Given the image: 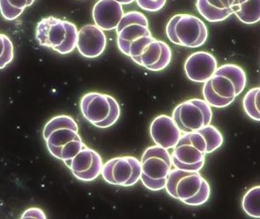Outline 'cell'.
Listing matches in <instances>:
<instances>
[{
  "instance_id": "cell-27",
  "label": "cell",
  "mask_w": 260,
  "mask_h": 219,
  "mask_svg": "<svg viewBox=\"0 0 260 219\" xmlns=\"http://www.w3.org/2000/svg\"><path fill=\"white\" fill-rule=\"evenodd\" d=\"M247 0H207L211 7L224 10V9H231L234 7L239 6L246 2Z\"/></svg>"
},
{
  "instance_id": "cell-9",
  "label": "cell",
  "mask_w": 260,
  "mask_h": 219,
  "mask_svg": "<svg viewBox=\"0 0 260 219\" xmlns=\"http://www.w3.org/2000/svg\"><path fill=\"white\" fill-rule=\"evenodd\" d=\"M43 134L50 155L58 160L62 148L80 136L78 123L68 115L52 118L44 126Z\"/></svg>"
},
{
  "instance_id": "cell-10",
  "label": "cell",
  "mask_w": 260,
  "mask_h": 219,
  "mask_svg": "<svg viewBox=\"0 0 260 219\" xmlns=\"http://www.w3.org/2000/svg\"><path fill=\"white\" fill-rule=\"evenodd\" d=\"M141 161L134 156L115 157L107 161L102 168V177L112 185L131 187L141 179Z\"/></svg>"
},
{
  "instance_id": "cell-16",
  "label": "cell",
  "mask_w": 260,
  "mask_h": 219,
  "mask_svg": "<svg viewBox=\"0 0 260 219\" xmlns=\"http://www.w3.org/2000/svg\"><path fill=\"white\" fill-rule=\"evenodd\" d=\"M150 137L155 144L162 149H174L182 136L178 125L173 117L159 115L156 117L150 125Z\"/></svg>"
},
{
  "instance_id": "cell-25",
  "label": "cell",
  "mask_w": 260,
  "mask_h": 219,
  "mask_svg": "<svg viewBox=\"0 0 260 219\" xmlns=\"http://www.w3.org/2000/svg\"><path fill=\"white\" fill-rule=\"evenodd\" d=\"M85 143L82 140L81 136H78V138L73 139L62 148L60 160L63 161L64 164L67 163L68 161L74 158L76 155L85 148Z\"/></svg>"
},
{
  "instance_id": "cell-29",
  "label": "cell",
  "mask_w": 260,
  "mask_h": 219,
  "mask_svg": "<svg viewBox=\"0 0 260 219\" xmlns=\"http://www.w3.org/2000/svg\"><path fill=\"white\" fill-rule=\"evenodd\" d=\"M116 1L123 6V5H129V4L133 3L134 1H136V0H116Z\"/></svg>"
},
{
  "instance_id": "cell-20",
  "label": "cell",
  "mask_w": 260,
  "mask_h": 219,
  "mask_svg": "<svg viewBox=\"0 0 260 219\" xmlns=\"http://www.w3.org/2000/svg\"><path fill=\"white\" fill-rule=\"evenodd\" d=\"M196 7L199 13L202 15L206 20L209 22H221L227 20L229 17L234 14V9H217L211 7L207 2V0H197L196 1Z\"/></svg>"
},
{
  "instance_id": "cell-7",
  "label": "cell",
  "mask_w": 260,
  "mask_h": 219,
  "mask_svg": "<svg viewBox=\"0 0 260 219\" xmlns=\"http://www.w3.org/2000/svg\"><path fill=\"white\" fill-rule=\"evenodd\" d=\"M207 141L199 132L182 133L173 149L172 161L174 168L200 172L205 165Z\"/></svg>"
},
{
  "instance_id": "cell-12",
  "label": "cell",
  "mask_w": 260,
  "mask_h": 219,
  "mask_svg": "<svg viewBox=\"0 0 260 219\" xmlns=\"http://www.w3.org/2000/svg\"><path fill=\"white\" fill-rule=\"evenodd\" d=\"M65 165L78 180L90 182L101 175L104 164L101 155L85 145L74 158Z\"/></svg>"
},
{
  "instance_id": "cell-8",
  "label": "cell",
  "mask_w": 260,
  "mask_h": 219,
  "mask_svg": "<svg viewBox=\"0 0 260 219\" xmlns=\"http://www.w3.org/2000/svg\"><path fill=\"white\" fill-rule=\"evenodd\" d=\"M213 112L204 99L186 100L173 110V119L182 133L197 132L211 124Z\"/></svg>"
},
{
  "instance_id": "cell-17",
  "label": "cell",
  "mask_w": 260,
  "mask_h": 219,
  "mask_svg": "<svg viewBox=\"0 0 260 219\" xmlns=\"http://www.w3.org/2000/svg\"><path fill=\"white\" fill-rule=\"evenodd\" d=\"M123 15V7L116 0H99L92 9L95 25L103 31L116 29Z\"/></svg>"
},
{
  "instance_id": "cell-28",
  "label": "cell",
  "mask_w": 260,
  "mask_h": 219,
  "mask_svg": "<svg viewBox=\"0 0 260 219\" xmlns=\"http://www.w3.org/2000/svg\"><path fill=\"white\" fill-rule=\"evenodd\" d=\"M21 218H37V219H46L45 213L43 212V209L39 208H29L26 209L25 212L21 215Z\"/></svg>"
},
{
  "instance_id": "cell-5",
  "label": "cell",
  "mask_w": 260,
  "mask_h": 219,
  "mask_svg": "<svg viewBox=\"0 0 260 219\" xmlns=\"http://www.w3.org/2000/svg\"><path fill=\"white\" fill-rule=\"evenodd\" d=\"M166 35L175 45L196 49L207 42L208 27L198 17L192 14H176L167 23Z\"/></svg>"
},
{
  "instance_id": "cell-13",
  "label": "cell",
  "mask_w": 260,
  "mask_h": 219,
  "mask_svg": "<svg viewBox=\"0 0 260 219\" xmlns=\"http://www.w3.org/2000/svg\"><path fill=\"white\" fill-rule=\"evenodd\" d=\"M173 53L170 46L162 41L153 38L141 53L137 64L150 71H161L171 63Z\"/></svg>"
},
{
  "instance_id": "cell-21",
  "label": "cell",
  "mask_w": 260,
  "mask_h": 219,
  "mask_svg": "<svg viewBox=\"0 0 260 219\" xmlns=\"http://www.w3.org/2000/svg\"><path fill=\"white\" fill-rule=\"evenodd\" d=\"M242 208L246 215L260 218V185L248 190L242 200Z\"/></svg>"
},
{
  "instance_id": "cell-14",
  "label": "cell",
  "mask_w": 260,
  "mask_h": 219,
  "mask_svg": "<svg viewBox=\"0 0 260 219\" xmlns=\"http://www.w3.org/2000/svg\"><path fill=\"white\" fill-rule=\"evenodd\" d=\"M184 68L189 80L204 84L217 69V60L208 52H195L187 57Z\"/></svg>"
},
{
  "instance_id": "cell-26",
  "label": "cell",
  "mask_w": 260,
  "mask_h": 219,
  "mask_svg": "<svg viewBox=\"0 0 260 219\" xmlns=\"http://www.w3.org/2000/svg\"><path fill=\"white\" fill-rule=\"evenodd\" d=\"M137 6L147 12H158L166 6L167 0H136Z\"/></svg>"
},
{
  "instance_id": "cell-4",
  "label": "cell",
  "mask_w": 260,
  "mask_h": 219,
  "mask_svg": "<svg viewBox=\"0 0 260 219\" xmlns=\"http://www.w3.org/2000/svg\"><path fill=\"white\" fill-rule=\"evenodd\" d=\"M172 167V156L167 149L157 145L148 148L141 159L140 180L143 186L151 191L166 189Z\"/></svg>"
},
{
  "instance_id": "cell-11",
  "label": "cell",
  "mask_w": 260,
  "mask_h": 219,
  "mask_svg": "<svg viewBox=\"0 0 260 219\" xmlns=\"http://www.w3.org/2000/svg\"><path fill=\"white\" fill-rule=\"evenodd\" d=\"M117 45L120 51L129 55V45L142 36L152 35L149 28V21L143 13L132 11L124 13L117 28Z\"/></svg>"
},
{
  "instance_id": "cell-22",
  "label": "cell",
  "mask_w": 260,
  "mask_h": 219,
  "mask_svg": "<svg viewBox=\"0 0 260 219\" xmlns=\"http://www.w3.org/2000/svg\"><path fill=\"white\" fill-rule=\"evenodd\" d=\"M244 112L250 119L260 121V87L250 89L243 100Z\"/></svg>"
},
{
  "instance_id": "cell-15",
  "label": "cell",
  "mask_w": 260,
  "mask_h": 219,
  "mask_svg": "<svg viewBox=\"0 0 260 219\" xmlns=\"http://www.w3.org/2000/svg\"><path fill=\"white\" fill-rule=\"evenodd\" d=\"M107 47V36L96 25H86L78 30L77 49L85 58H97Z\"/></svg>"
},
{
  "instance_id": "cell-2",
  "label": "cell",
  "mask_w": 260,
  "mask_h": 219,
  "mask_svg": "<svg viewBox=\"0 0 260 219\" xmlns=\"http://www.w3.org/2000/svg\"><path fill=\"white\" fill-rule=\"evenodd\" d=\"M166 190L170 197L189 206L204 204L211 193L210 185L200 172L176 168L170 172Z\"/></svg>"
},
{
  "instance_id": "cell-24",
  "label": "cell",
  "mask_w": 260,
  "mask_h": 219,
  "mask_svg": "<svg viewBox=\"0 0 260 219\" xmlns=\"http://www.w3.org/2000/svg\"><path fill=\"white\" fill-rule=\"evenodd\" d=\"M14 58V47L10 38L0 33V69L10 64Z\"/></svg>"
},
{
  "instance_id": "cell-1",
  "label": "cell",
  "mask_w": 260,
  "mask_h": 219,
  "mask_svg": "<svg viewBox=\"0 0 260 219\" xmlns=\"http://www.w3.org/2000/svg\"><path fill=\"white\" fill-rule=\"evenodd\" d=\"M246 84L245 71L238 65L226 63L217 68L215 74L204 83L202 94L210 106L225 108L244 91Z\"/></svg>"
},
{
  "instance_id": "cell-19",
  "label": "cell",
  "mask_w": 260,
  "mask_h": 219,
  "mask_svg": "<svg viewBox=\"0 0 260 219\" xmlns=\"http://www.w3.org/2000/svg\"><path fill=\"white\" fill-rule=\"evenodd\" d=\"M36 0H0V13L9 21L16 20Z\"/></svg>"
},
{
  "instance_id": "cell-23",
  "label": "cell",
  "mask_w": 260,
  "mask_h": 219,
  "mask_svg": "<svg viewBox=\"0 0 260 219\" xmlns=\"http://www.w3.org/2000/svg\"><path fill=\"white\" fill-rule=\"evenodd\" d=\"M197 132L202 133L207 141V155L220 149L223 144V136L215 126L208 125Z\"/></svg>"
},
{
  "instance_id": "cell-18",
  "label": "cell",
  "mask_w": 260,
  "mask_h": 219,
  "mask_svg": "<svg viewBox=\"0 0 260 219\" xmlns=\"http://www.w3.org/2000/svg\"><path fill=\"white\" fill-rule=\"evenodd\" d=\"M233 9L235 15L241 22L253 25L260 21V0H247Z\"/></svg>"
},
{
  "instance_id": "cell-3",
  "label": "cell",
  "mask_w": 260,
  "mask_h": 219,
  "mask_svg": "<svg viewBox=\"0 0 260 219\" xmlns=\"http://www.w3.org/2000/svg\"><path fill=\"white\" fill-rule=\"evenodd\" d=\"M78 30L75 24L55 17L44 18L36 26V38L40 46L60 55H68L77 48Z\"/></svg>"
},
{
  "instance_id": "cell-6",
  "label": "cell",
  "mask_w": 260,
  "mask_h": 219,
  "mask_svg": "<svg viewBox=\"0 0 260 219\" xmlns=\"http://www.w3.org/2000/svg\"><path fill=\"white\" fill-rule=\"evenodd\" d=\"M82 115L99 128H108L120 119V108L114 97L100 92H89L80 101Z\"/></svg>"
}]
</instances>
